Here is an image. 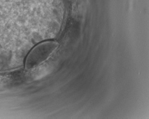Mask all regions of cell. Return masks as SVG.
I'll use <instances>...</instances> for the list:
<instances>
[{
  "label": "cell",
  "mask_w": 149,
  "mask_h": 119,
  "mask_svg": "<svg viewBox=\"0 0 149 119\" xmlns=\"http://www.w3.org/2000/svg\"><path fill=\"white\" fill-rule=\"evenodd\" d=\"M57 47V43L53 42L43 43L33 49L27 57V69L33 68L38 66L50 57Z\"/></svg>",
  "instance_id": "cell-1"
}]
</instances>
